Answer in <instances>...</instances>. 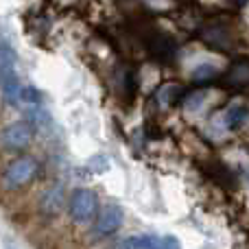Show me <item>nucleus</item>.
I'll return each mask as SVG.
<instances>
[{"instance_id":"obj_4","label":"nucleus","mask_w":249,"mask_h":249,"mask_svg":"<svg viewBox=\"0 0 249 249\" xmlns=\"http://www.w3.org/2000/svg\"><path fill=\"white\" fill-rule=\"evenodd\" d=\"M123 219H124V214H123L121 206H116V203L105 206L103 210H101L99 219H96V234H101V236L114 234L123 225Z\"/></svg>"},{"instance_id":"obj_12","label":"nucleus","mask_w":249,"mask_h":249,"mask_svg":"<svg viewBox=\"0 0 249 249\" xmlns=\"http://www.w3.org/2000/svg\"><path fill=\"white\" fill-rule=\"evenodd\" d=\"M177 92H181L179 88H175V86H166V88H162V90L158 92V99L162 101L164 105H171V103H175V101H177Z\"/></svg>"},{"instance_id":"obj_7","label":"nucleus","mask_w":249,"mask_h":249,"mask_svg":"<svg viewBox=\"0 0 249 249\" xmlns=\"http://www.w3.org/2000/svg\"><path fill=\"white\" fill-rule=\"evenodd\" d=\"M225 81L236 88L249 86V59H241V61H236V64H232V68L225 74Z\"/></svg>"},{"instance_id":"obj_2","label":"nucleus","mask_w":249,"mask_h":249,"mask_svg":"<svg viewBox=\"0 0 249 249\" xmlns=\"http://www.w3.org/2000/svg\"><path fill=\"white\" fill-rule=\"evenodd\" d=\"M35 171H37V164L33 158H18L16 162L9 164V168L4 171V186L9 190H16L20 186L29 184L33 179Z\"/></svg>"},{"instance_id":"obj_8","label":"nucleus","mask_w":249,"mask_h":249,"mask_svg":"<svg viewBox=\"0 0 249 249\" xmlns=\"http://www.w3.org/2000/svg\"><path fill=\"white\" fill-rule=\"evenodd\" d=\"M175 51H177V46L173 44V39L164 37V35H160V37L153 42V46H151V53L155 55V59H164V61L173 59Z\"/></svg>"},{"instance_id":"obj_5","label":"nucleus","mask_w":249,"mask_h":249,"mask_svg":"<svg viewBox=\"0 0 249 249\" xmlns=\"http://www.w3.org/2000/svg\"><path fill=\"white\" fill-rule=\"evenodd\" d=\"M22 94H24V88L20 86L18 74L16 72L2 74V96H4V103L11 105V107H18V105L22 103Z\"/></svg>"},{"instance_id":"obj_9","label":"nucleus","mask_w":249,"mask_h":249,"mask_svg":"<svg viewBox=\"0 0 249 249\" xmlns=\"http://www.w3.org/2000/svg\"><path fill=\"white\" fill-rule=\"evenodd\" d=\"M247 121V107L245 105H232L225 112V127L228 129H238Z\"/></svg>"},{"instance_id":"obj_10","label":"nucleus","mask_w":249,"mask_h":249,"mask_svg":"<svg viewBox=\"0 0 249 249\" xmlns=\"http://www.w3.org/2000/svg\"><path fill=\"white\" fill-rule=\"evenodd\" d=\"M160 243L158 236L151 234H140V236H131L124 241V249H155Z\"/></svg>"},{"instance_id":"obj_3","label":"nucleus","mask_w":249,"mask_h":249,"mask_svg":"<svg viewBox=\"0 0 249 249\" xmlns=\"http://www.w3.org/2000/svg\"><path fill=\"white\" fill-rule=\"evenodd\" d=\"M31 138H33V129L26 123H13L2 131V146L7 151H22L29 146Z\"/></svg>"},{"instance_id":"obj_13","label":"nucleus","mask_w":249,"mask_h":249,"mask_svg":"<svg viewBox=\"0 0 249 249\" xmlns=\"http://www.w3.org/2000/svg\"><path fill=\"white\" fill-rule=\"evenodd\" d=\"M155 249H181V245L175 236H164V238H160V243Z\"/></svg>"},{"instance_id":"obj_1","label":"nucleus","mask_w":249,"mask_h":249,"mask_svg":"<svg viewBox=\"0 0 249 249\" xmlns=\"http://www.w3.org/2000/svg\"><path fill=\"white\" fill-rule=\"evenodd\" d=\"M68 210H70V216H72L77 223H86L96 212V195L88 188H77L70 195Z\"/></svg>"},{"instance_id":"obj_6","label":"nucleus","mask_w":249,"mask_h":249,"mask_svg":"<svg viewBox=\"0 0 249 249\" xmlns=\"http://www.w3.org/2000/svg\"><path fill=\"white\" fill-rule=\"evenodd\" d=\"M64 199H66L64 188H61L59 184L51 186L42 197V210L46 212V214H57V212L61 210V206H64Z\"/></svg>"},{"instance_id":"obj_11","label":"nucleus","mask_w":249,"mask_h":249,"mask_svg":"<svg viewBox=\"0 0 249 249\" xmlns=\"http://www.w3.org/2000/svg\"><path fill=\"white\" fill-rule=\"evenodd\" d=\"M216 77H219V70H216L214 66H210V64H203V66H199V68L193 70V81H195V83L214 81Z\"/></svg>"}]
</instances>
